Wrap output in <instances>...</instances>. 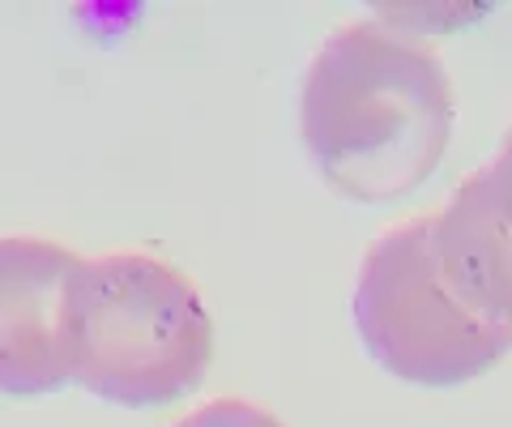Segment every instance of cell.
I'll use <instances>...</instances> for the list:
<instances>
[{
	"label": "cell",
	"mask_w": 512,
	"mask_h": 427,
	"mask_svg": "<svg viewBox=\"0 0 512 427\" xmlns=\"http://www.w3.org/2000/svg\"><path fill=\"white\" fill-rule=\"evenodd\" d=\"M167 427H286L274 410L256 406L248 398H214V402H201L197 410H188L175 423Z\"/></svg>",
	"instance_id": "obj_6"
},
{
	"label": "cell",
	"mask_w": 512,
	"mask_h": 427,
	"mask_svg": "<svg viewBox=\"0 0 512 427\" xmlns=\"http://www.w3.org/2000/svg\"><path fill=\"white\" fill-rule=\"evenodd\" d=\"M350 316L363 351L393 381L419 389L470 385L512 351V321L483 312L448 278L431 214L406 218L367 244Z\"/></svg>",
	"instance_id": "obj_3"
},
{
	"label": "cell",
	"mask_w": 512,
	"mask_h": 427,
	"mask_svg": "<svg viewBox=\"0 0 512 427\" xmlns=\"http://www.w3.org/2000/svg\"><path fill=\"white\" fill-rule=\"evenodd\" d=\"M431 218L448 278L483 312L512 321V124Z\"/></svg>",
	"instance_id": "obj_5"
},
{
	"label": "cell",
	"mask_w": 512,
	"mask_h": 427,
	"mask_svg": "<svg viewBox=\"0 0 512 427\" xmlns=\"http://www.w3.org/2000/svg\"><path fill=\"white\" fill-rule=\"evenodd\" d=\"M457 94L444 60L389 22H346L299 86V137L329 188L389 205L444 163Z\"/></svg>",
	"instance_id": "obj_1"
},
{
	"label": "cell",
	"mask_w": 512,
	"mask_h": 427,
	"mask_svg": "<svg viewBox=\"0 0 512 427\" xmlns=\"http://www.w3.org/2000/svg\"><path fill=\"white\" fill-rule=\"evenodd\" d=\"M82 261L47 235H0V393L43 398L77 381L73 282Z\"/></svg>",
	"instance_id": "obj_4"
},
{
	"label": "cell",
	"mask_w": 512,
	"mask_h": 427,
	"mask_svg": "<svg viewBox=\"0 0 512 427\" xmlns=\"http://www.w3.org/2000/svg\"><path fill=\"white\" fill-rule=\"evenodd\" d=\"M77 381L124 410L171 406L214 363V316L180 265L154 252H99L73 282Z\"/></svg>",
	"instance_id": "obj_2"
}]
</instances>
